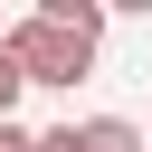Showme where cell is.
Segmentation results:
<instances>
[{
	"instance_id": "cell-5",
	"label": "cell",
	"mask_w": 152,
	"mask_h": 152,
	"mask_svg": "<svg viewBox=\"0 0 152 152\" xmlns=\"http://www.w3.org/2000/svg\"><path fill=\"white\" fill-rule=\"evenodd\" d=\"M28 142H38V133H19V124H0V152H28Z\"/></svg>"
},
{
	"instance_id": "cell-4",
	"label": "cell",
	"mask_w": 152,
	"mask_h": 152,
	"mask_svg": "<svg viewBox=\"0 0 152 152\" xmlns=\"http://www.w3.org/2000/svg\"><path fill=\"white\" fill-rule=\"evenodd\" d=\"M28 152H76V124H57V133H38Z\"/></svg>"
},
{
	"instance_id": "cell-3",
	"label": "cell",
	"mask_w": 152,
	"mask_h": 152,
	"mask_svg": "<svg viewBox=\"0 0 152 152\" xmlns=\"http://www.w3.org/2000/svg\"><path fill=\"white\" fill-rule=\"evenodd\" d=\"M19 95H28V76H19V66H10V48H0V124H10V104H19Z\"/></svg>"
},
{
	"instance_id": "cell-1",
	"label": "cell",
	"mask_w": 152,
	"mask_h": 152,
	"mask_svg": "<svg viewBox=\"0 0 152 152\" xmlns=\"http://www.w3.org/2000/svg\"><path fill=\"white\" fill-rule=\"evenodd\" d=\"M0 48H10V66H19L28 86H76V76L95 66V38H86V28H66V19H48V10L10 19V28H0Z\"/></svg>"
},
{
	"instance_id": "cell-2",
	"label": "cell",
	"mask_w": 152,
	"mask_h": 152,
	"mask_svg": "<svg viewBox=\"0 0 152 152\" xmlns=\"http://www.w3.org/2000/svg\"><path fill=\"white\" fill-rule=\"evenodd\" d=\"M76 152H152V142H142L124 114H86V124H76Z\"/></svg>"
}]
</instances>
